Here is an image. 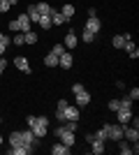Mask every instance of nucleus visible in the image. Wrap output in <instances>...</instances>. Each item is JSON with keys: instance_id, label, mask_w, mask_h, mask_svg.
<instances>
[{"instance_id": "obj_27", "label": "nucleus", "mask_w": 139, "mask_h": 155, "mask_svg": "<svg viewBox=\"0 0 139 155\" xmlns=\"http://www.w3.org/2000/svg\"><path fill=\"white\" fill-rule=\"evenodd\" d=\"M60 125H63L67 132H77V127H79V120H65V123H60Z\"/></svg>"}, {"instance_id": "obj_25", "label": "nucleus", "mask_w": 139, "mask_h": 155, "mask_svg": "<svg viewBox=\"0 0 139 155\" xmlns=\"http://www.w3.org/2000/svg\"><path fill=\"white\" fill-rule=\"evenodd\" d=\"M37 26H40L42 30H49V28H51V16L42 14V16H40V23H37Z\"/></svg>"}, {"instance_id": "obj_23", "label": "nucleus", "mask_w": 139, "mask_h": 155, "mask_svg": "<svg viewBox=\"0 0 139 155\" xmlns=\"http://www.w3.org/2000/svg\"><path fill=\"white\" fill-rule=\"evenodd\" d=\"M60 14H63V16L70 21V19L74 16V5H70V2H67V5H63V7H60Z\"/></svg>"}, {"instance_id": "obj_30", "label": "nucleus", "mask_w": 139, "mask_h": 155, "mask_svg": "<svg viewBox=\"0 0 139 155\" xmlns=\"http://www.w3.org/2000/svg\"><path fill=\"white\" fill-rule=\"evenodd\" d=\"M95 37H98V35H93V32H88V30H84V35H81V39H84V42H88V44H91Z\"/></svg>"}, {"instance_id": "obj_9", "label": "nucleus", "mask_w": 139, "mask_h": 155, "mask_svg": "<svg viewBox=\"0 0 139 155\" xmlns=\"http://www.w3.org/2000/svg\"><path fill=\"white\" fill-rule=\"evenodd\" d=\"M21 134H23V141H26V143H30V146H35V148H37L40 139L33 134V130H30V127H28V130H21Z\"/></svg>"}, {"instance_id": "obj_24", "label": "nucleus", "mask_w": 139, "mask_h": 155, "mask_svg": "<svg viewBox=\"0 0 139 155\" xmlns=\"http://www.w3.org/2000/svg\"><path fill=\"white\" fill-rule=\"evenodd\" d=\"M44 65H46V67H58V56H56V53L44 56Z\"/></svg>"}, {"instance_id": "obj_45", "label": "nucleus", "mask_w": 139, "mask_h": 155, "mask_svg": "<svg viewBox=\"0 0 139 155\" xmlns=\"http://www.w3.org/2000/svg\"><path fill=\"white\" fill-rule=\"evenodd\" d=\"M0 120H2V118H0Z\"/></svg>"}, {"instance_id": "obj_42", "label": "nucleus", "mask_w": 139, "mask_h": 155, "mask_svg": "<svg viewBox=\"0 0 139 155\" xmlns=\"http://www.w3.org/2000/svg\"><path fill=\"white\" fill-rule=\"evenodd\" d=\"M7 2H9L12 7H14V5H19V0H7Z\"/></svg>"}, {"instance_id": "obj_20", "label": "nucleus", "mask_w": 139, "mask_h": 155, "mask_svg": "<svg viewBox=\"0 0 139 155\" xmlns=\"http://www.w3.org/2000/svg\"><path fill=\"white\" fill-rule=\"evenodd\" d=\"M28 19H30V23H40V16H42V14L40 12H37V7H35V5H30V7H28Z\"/></svg>"}, {"instance_id": "obj_35", "label": "nucleus", "mask_w": 139, "mask_h": 155, "mask_svg": "<svg viewBox=\"0 0 139 155\" xmlns=\"http://www.w3.org/2000/svg\"><path fill=\"white\" fill-rule=\"evenodd\" d=\"M9 30L12 32H21V28H19V21L14 19V21H9Z\"/></svg>"}, {"instance_id": "obj_43", "label": "nucleus", "mask_w": 139, "mask_h": 155, "mask_svg": "<svg viewBox=\"0 0 139 155\" xmlns=\"http://www.w3.org/2000/svg\"><path fill=\"white\" fill-rule=\"evenodd\" d=\"M5 49H7L5 44H0V56H2V53H5Z\"/></svg>"}, {"instance_id": "obj_18", "label": "nucleus", "mask_w": 139, "mask_h": 155, "mask_svg": "<svg viewBox=\"0 0 139 155\" xmlns=\"http://www.w3.org/2000/svg\"><path fill=\"white\" fill-rule=\"evenodd\" d=\"M51 153L53 155H67V153H70V146H65L63 141H58L56 146H51Z\"/></svg>"}, {"instance_id": "obj_17", "label": "nucleus", "mask_w": 139, "mask_h": 155, "mask_svg": "<svg viewBox=\"0 0 139 155\" xmlns=\"http://www.w3.org/2000/svg\"><path fill=\"white\" fill-rule=\"evenodd\" d=\"M63 44H65V49H74V46H77V35H74V30H70V32L65 35Z\"/></svg>"}, {"instance_id": "obj_14", "label": "nucleus", "mask_w": 139, "mask_h": 155, "mask_svg": "<svg viewBox=\"0 0 139 155\" xmlns=\"http://www.w3.org/2000/svg\"><path fill=\"white\" fill-rule=\"evenodd\" d=\"M63 114H65L67 120H79V107H70V104H67Z\"/></svg>"}, {"instance_id": "obj_26", "label": "nucleus", "mask_w": 139, "mask_h": 155, "mask_svg": "<svg viewBox=\"0 0 139 155\" xmlns=\"http://www.w3.org/2000/svg\"><path fill=\"white\" fill-rule=\"evenodd\" d=\"M35 7H37V12H40V14H46V16H49V14H51V9H53L49 2H37Z\"/></svg>"}, {"instance_id": "obj_34", "label": "nucleus", "mask_w": 139, "mask_h": 155, "mask_svg": "<svg viewBox=\"0 0 139 155\" xmlns=\"http://www.w3.org/2000/svg\"><path fill=\"white\" fill-rule=\"evenodd\" d=\"M127 97H130L132 102H137V100H139V88H132V91L127 93Z\"/></svg>"}, {"instance_id": "obj_11", "label": "nucleus", "mask_w": 139, "mask_h": 155, "mask_svg": "<svg viewBox=\"0 0 139 155\" xmlns=\"http://www.w3.org/2000/svg\"><path fill=\"white\" fill-rule=\"evenodd\" d=\"M72 63H74V60H72V53H60V56H58V65H60V67H63V70H70V67H72Z\"/></svg>"}, {"instance_id": "obj_12", "label": "nucleus", "mask_w": 139, "mask_h": 155, "mask_svg": "<svg viewBox=\"0 0 139 155\" xmlns=\"http://www.w3.org/2000/svg\"><path fill=\"white\" fill-rule=\"evenodd\" d=\"M16 21H19V28H21V32H28V30H33V23H30V19H28V14H19L16 16Z\"/></svg>"}, {"instance_id": "obj_29", "label": "nucleus", "mask_w": 139, "mask_h": 155, "mask_svg": "<svg viewBox=\"0 0 139 155\" xmlns=\"http://www.w3.org/2000/svg\"><path fill=\"white\" fill-rule=\"evenodd\" d=\"M95 139H100V141H107V139H109V134H107V127H104V125H102V127L98 130V134H95Z\"/></svg>"}, {"instance_id": "obj_2", "label": "nucleus", "mask_w": 139, "mask_h": 155, "mask_svg": "<svg viewBox=\"0 0 139 155\" xmlns=\"http://www.w3.org/2000/svg\"><path fill=\"white\" fill-rule=\"evenodd\" d=\"M72 93H74V97H77V107H88V104H91V93H88L81 84H74Z\"/></svg>"}, {"instance_id": "obj_4", "label": "nucleus", "mask_w": 139, "mask_h": 155, "mask_svg": "<svg viewBox=\"0 0 139 155\" xmlns=\"http://www.w3.org/2000/svg\"><path fill=\"white\" fill-rule=\"evenodd\" d=\"M33 150H35V146H30V143H21V146H12L7 153H9V155H30Z\"/></svg>"}, {"instance_id": "obj_13", "label": "nucleus", "mask_w": 139, "mask_h": 155, "mask_svg": "<svg viewBox=\"0 0 139 155\" xmlns=\"http://www.w3.org/2000/svg\"><path fill=\"white\" fill-rule=\"evenodd\" d=\"M100 28H102L100 19H88V21H86V28H84V30L93 32V35H98V32H100Z\"/></svg>"}, {"instance_id": "obj_31", "label": "nucleus", "mask_w": 139, "mask_h": 155, "mask_svg": "<svg viewBox=\"0 0 139 155\" xmlns=\"http://www.w3.org/2000/svg\"><path fill=\"white\" fill-rule=\"evenodd\" d=\"M51 53H56V56H60V53H65V44H53Z\"/></svg>"}, {"instance_id": "obj_16", "label": "nucleus", "mask_w": 139, "mask_h": 155, "mask_svg": "<svg viewBox=\"0 0 139 155\" xmlns=\"http://www.w3.org/2000/svg\"><path fill=\"white\" fill-rule=\"evenodd\" d=\"M91 153L93 155H102V153H104V141L93 139V141H91Z\"/></svg>"}, {"instance_id": "obj_8", "label": "nucleus", "mask_w": 139, "mask_h": 155, "mask_svg": "<svg viewBox=\"0 0 139 155\" xmlns=\"http://www.w3.org/2000/svg\"><path fill=\"white\" fill-rule=\"evenodd\" d=\"M123 137H125L130 143H134V141H139V130L137 127H127L125 125V127H123Z\"/></svg>"}, {"instance_id": "obj_10", "label": "nucleus", "mask_w": 139, "mask_h": 155, "mask_svg": "<svg viewBox=\"0 0 139 155\" xmlns=\"http://www.w3.org/2000/svg\"><path fill=\"white\" fill-rule=\"evenodd\" d=\"M127 39H132V35H130V32H123V35H116V37L111 39L114 49H123V44H125Z\"/></svg>"}, {"instance_id": "obj_41", "label": "nucleus", "mask_w": 139, "mask_h": 155, "mask_svg": "<svg viewBox=\"0 0 139 155\" xmlns=\"http://www.w3.org/2000/svg\"><path fill=\"white\" fill-rule=\"evenodd\" d=\"M95 16H98V12H95V7H91L88 9V19H95Z\"/></svg>"}, {"instance_id": "obj_44", "label": "nucleus", "mask_w": 139, "mask_h": 155, "mask_svg": "<svg viewBox=\"0 0 139 155\" xmlns=\"http://www.w3.org/2000/svg\"><path fill=\"white\" fill-rule=\"evenodd\" d=\"M0 146H2V134H0Z\"/></svg>"}, {"instance_id": "obj_28", "label": "nucleus", "mask_w": 139, "mask_h": 155, "mask_svg": "<svg viewBox=\"0 0 139 155\" xmlns=\"http://www.w3.org/2000/svg\"><path fill=\"white\" fill-rule=\"evenodd\" d=\"M118 148H121V153H123V155H132V146H130V143H125L123 139L118 141Z\"/></svg>"}, {"instance_id": "obj_32", "label": "nucleus", "mask_w": 139, "mask_h": 155, "mask_svg": "<svg viewBox=\"0 0 139 155\" xmlns=\"http://www.w3.org/2000/svg\"><path fill=\"white\" fill-rule=\"evenodd\" d=\"M121 109V100H109V111H118Z\"/></svg>"}, {"instance_id": "obj_40", "label": "nucleus", "mask_w": 139, "mask_h": 155, "mask_svg": "<svg viewBox=\"0 0 139 155\" xmlns=\"http://www.w3.org/2000/svg\"><path fill=\"white\" fill-rule=\"evenodd\" d=\"M5 67H7V60L2 58V56H0V74H2V72H5Z\"/></svg>"}, {"instance_id": "obj_1", "label": "nucleus", "mask_w": 139, "mask_h": 155, "mask_svg": "<svg viewBox=\"0 0 139 155\" xmlns=\"http://www.w3.org/2000/svg\"><path fill=\"white\" fill-rule=\"evenodd\" d=\"M26 123H28V127L33 130V134L37 139H44L46 132H49V118L46 116H28Z\"/></svg>"}, {"instance_id": "obj_5", "label": "nucleus", "mask_w": 139, "mask_h": 155, "mask_svg": "<svg viewBox=\"0 0 139 155\" xmlns=\"http://www.w3.org/2000/svg\"><path fill=\"white\" fill-rule=\"evenodd\" d=\"M114 114H118V123L121 125H127V123H130V118H132V109H127V107H121V109L114 111Z\"/></svg>"}, {"instance_id": "obj_21", "label": "nucleus", "mask_w": 139, "mask_h": 155, "mask_svg": "<svg viewBox=\"0 0 139 155\" xmlns=\"http://www.w3.org/2000/svg\"><path fill=\"white\" fill-rule=\"evenodd\" d=\"M123 49H125V51L130 53L132 58H139V49H137V46H134V42H132V39H127L125 44H123Z\"/></svg>"}, {"instance_id": "obj_39", "label": "nucleus", "mask_w": 139, "mask_h": 155, "mask_svg": "<svg viewBox=\"0 0 139 155\" xmlns=\"http://www.w3.org/2000/svg\"><path fill=\"white\" fill-rule=\"evenodd\" d=\"M67 107V100H58V111H65Z\"/></svg>"}, {"instance_id": "obj_37", "label": "nucleus", "mask_w": 139, "mask_h": 155, "mask_svg": "<svg viewBox=\"0 0 139 155\" xmlns=\"http://www.w3.org/2000/svg\"><path fill=\"white\" fill-rule=\"evenodd\" d=\"M9 42H12V39H9V37H5V35H2V30H0V44H9Z\"/></svg>"}, {"instance_id": "obj_6", "label": "nucleus", "mask_w": 139, "mask_h": 155, "mask_svg": "<svg viewBox=\"0 0 139 155\" xmlns=\"http://www.w3.org/2000/svg\"><path fill=\"white\" fill-rule=\"evenodd\" d=\"M14 65H16V67H19L21 72H23V74H30V63H28V58L26 56H16V58H14Z\"/></svg>"}, {"instance_id": "obj_7", "label": "nucleus", "mask_w": 139, "mask_h": 155, "mask_svg": "<svg viewBox=\"0 0 139 155\" xmlns=\"http://www.w3.org/2000/svg\"><path fill=\"white\" fill-rule=\"evenodd\" d=\"M58 141H63L65 146H70V148H72L74 141H77V137H74V132H67V130H63V132L58 134Z\"/></svg>"}, {"instance_id": "obj_22", "label": "nucleus", "mask_w": 139, "mask_h": 155, "mask_svg": "<svg viewBox=\"0 0 139 155\" xmlns=\"http://www.w3.org/2000/svg\"><path fill=\"white\" fill-rule=\"evenodd\" d=\"M21 143H26V141H23V134H21L19 130L12 132V134H9V146H21Z\"/></svg>"}, {"instance_id": "obj_15", "label": "nucleus", "mask_w": 139, "mask_h": 155, "mask_svg": "<svg viewBox=\"0 0 139 155\" xmlns=\"http://www.w3.org/2000/svg\"><path fill=\"white\" fill-rule=\"evenodd\" d=\"M49 16H51V26H63V23H67V19H65L60 12H56V9H51V14H49Z\"/></svg>"}, {"instance_id": "obj_38", "label": "nucleus", "mask_w": 139, "mask_h": 155, "mask_svg": "<svg viewBox=\"0 0 139 155\" xmlns=\"http://www.w3.org/2000/svg\"><path fill=\"white\" fill-rule=\"evenodd\" d=\"M56 118H58V123H65L67 118H65V114H63V111H56Z\"/></svg>"}, {"instance_id": "obj_33", "label": "nucleus", "mask_w": 139, "mask_h": 155, "mask_svg": "<svg viewBox=\"0 0 139 155\" xmlns=\"http://www.w3.org/2000/svg\"><path fill=\"white\" fill-rule=\"evenodd\" d=\"M9 7H12V5H9L7 0H0V14H7V12H9Z\"/></svg>"}, {"instance_id": "obj_19", "label": "nucleus", "mask_w": 139, "mask_h": 155, "mask_svg": "<svg viewBox=\"0 0 139 155\" xmlns=\"http://www.w3.org/2000/svg\"><path fill=\"white\" fill-rule=\"evenodd\" d=\"M37 39H40V35H37L35 30L23 32V44H37Z\"/></svg>"}, {"instance_id": "obj_36", "label": "nucleus", "mask_w": 139, "mask_h": 155, "mask_svg": "<svg viewBox=\"0 0 139 155\" xmlns=\"http://www.w3.org/2000/svg\"><path fill=\"white\" fill-rule=\"evenodd\" d=\"M12 42H14L16 46H21V44H23V32H19V35H16V37H14Z\"/></svg>"}, {"instance_id": "obj_3", "label": "nucleus", "mask_w": 139, "mask_h": 155, "mask_svg": "<svg viewBox=\"0 0 139 155\" xmlns=\"http://www.w3.org/2000/svg\"><path fill=\"white\" fill-rule=\"evenodd\" d=\"M104 127H107V134H109V139L111 141H121L123 139V127L125 125H121V123H104Z\"/></svg>"}]
</instances>
